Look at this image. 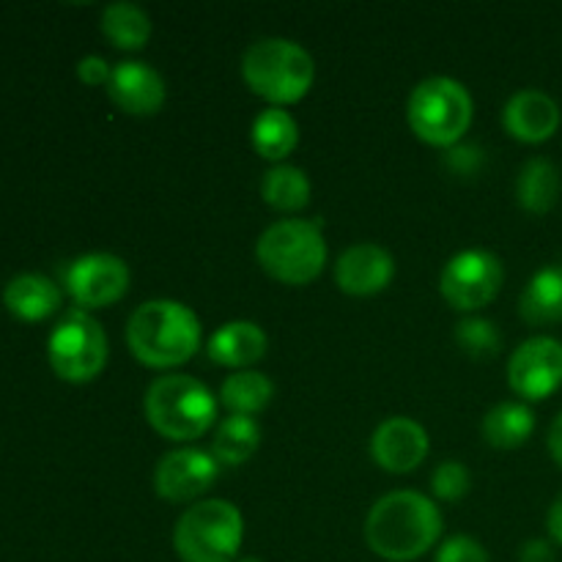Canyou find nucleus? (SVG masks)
<instances>
[{
	"mask_svg": "<svg viewBox=\"0 0 562 562\" xmlns=\"http://www.w3.org/2000/svg\"><path fill=\"white\" fill-rule=\"evenodd\" d=\"M442 536V510L420 492H390L368 510L366 543L390 562H412Z\"/></svg>",
	"mask_w": 562,
	"mask_h": 562,
	"instance_id": "1",
	"label": "nucleus"
},
{
	"mask_svg": "<svg viewBox=\"0 0 562 562\" xmlns=\"http://www.w3.org/2000/svg\"><path fill=\"white\" fill-rule=\"evenodd\" d=\"M201 318L176 300H151L135 307L126 322V344L137 362L157 371L179 368L201 349Z\"/></svg>",
	"mask_w": 562,
	"mask_h": 562,
	"instance_id": "2",
	"label": "nucleus"
},
{
	"mask_svg": "<svg viewBox=\"0 0 562 562\" xmlns=\"http://www.w3.org/2000/svg\"><path fill=\"white\" fill-rule=\"evenodd\" d=\"M143 412L159 437L170 442H192L217 423V398L195 376L165 373L148 384Z\"/></svg>",
	"mask_w": 562,
	"mask_h": 562,
	"instance_id": "3",
	"label": "nucleus"
},
{
	"mask_svg": "<svg viewBox=\"0 0 562 562\" xmlns=\"http://www.w3.org/2000/svg\"><path fill=\"white\" fill-rule=\"evenodd\" d=\"M241 77L256 97L272 108L296 104L316 80L313 55L291 38H258L241 55Z\"/></svg>",
	"mask_w": 562,
	"mask_h": 562,
	"instance_id": "4",
	"label": "nucleus"
},
{
	"mask_svg": "<svg viewBox=\"0 0 562 562\" xmlns=\"http://www.w3.org/2000/svg\"><path fill=\"white\" fill-rule=\"evenodd\" d=\"M256 258L278 283L307 285L324 272L327 239L313 220H280L258 236Z\"/></svg>",
	"mask_w": 562,
	"mask_h": 562,
	"instance_id": "5",
	"label": "nucleus"
},
{
	"mask_svg": "<svg viewBox=\"0 0 562 562\" xmlns=\"http://www.w3.org/2000/svg\"><path fill=\"white\" fill-rule=\"evenodd\" d=\"M241 541L245 516L228 499L190 505L173 530V547L181 562H236Z\"/></svg>",
	"mask_w": 562,
	"mask_h": 562,
	"instance_id": "6",
	"label": "nucleus"
},
{
	"mask_svg": "<svg viewBox=\"0 0 562 562\" xmlns=\"http://www.w3.org/2000/svg\"><path fill=\"white\" fill-rule=\"evenodd\" d=\"M409 130L437 148L459 146L472 124V97L453 77H428L417 82L406 102Z\"/></svg>",
	"mask_w": 562,
	"mask_h": 562,
	"instance_id": "7",
	"label": "nucleus"
},
{
	"mask_svg": "<svg viewBox=\"0 0 562 562\" xmlns=\"http://www.w3.org/2000/svg\"><path fill=\"white\" fill-rule=\"evenodd\" d=\"M47 357L53 371L66 382H91L108 366V335L86 311H69L49 335Z\"/></svg>",
	"mask_w": 562,
	"mask_h": 562,
	"instance_id": "8",
	"label": "nucleus"
},
{
	"mask_svg": "<svg viewBox=\"0 0 562 562\" xmlns=\"http://www.w3.org/2000/svg\"><path fill=\"white\" fill-rule=\"evenodd\" d=\"M503 283V261L494 252L470 247V250L456 252L445 263L442 278H439V291H442L445 302L450 307L461 313H475L497 300Z\"/></svg>",
	"mask_w": 562,
	"mask_h": 562,
	"instance_id": "9",
	"label": "nucleus"
},
{
	"mask_svg": "<svg viewBox=\"0 0 562 562\" xmlns=\"http://www.w3.org/2000/svg\"><path fill=\"white\" fill-rule=\"evenodd\" d=\"M64 283L80 311H97L124 300L132 272L124 258L113 252H86L69 263Z\"/></svg>",
	"mask_w": 562,
	"mask_h": 562,
	"instance_id": "10",
	"label": "nucleus"
},
{
	"mask_svg": "<svg viewBox=\"0 0 562 562\" xmlns=\"http://www.w3.org/2000/svg\"><path fill=\"white\" fill-rule=\"evenodd\" d=\"M508 384L525 401H543L562 384V344L549 335L525 340L508 360Z\"/></svg>",
	"mask_w": 562,
	"mask_h": 562,
	"instance_id": "11",
	"label": "nucleus"
},
{
	"mask_svg": "<svg viewBox=\"0 0 562 562\" xmlns=\"http://www.w3.org/2000/svg\"><path fill=\"white\" fill-rule=\"evenodd\" d=\"M220 477V461L212 450L179 448L165 453L154 467V488L168 503H192Z\"/></svg>",
	"mask_w": 562,
	"mask_h": 562,
	"instance_id": "12",
	"label": "nucleus"
},
{
	"mask_svg": "<svg viewBox=\"0 0 562 562\" xmlns=\"http://www.w3.org/2000/svg\"><path fill=\"white\" fill-rule=\"evenodd\" d=\"M371 456L384 472L406 475L428 456V434L412 417H387L371 437Z\"/></svg>",
	"mask_w": 562,
	"mask_h": 562,
	"instance_id": "13",
	"label": "nucleus"
},
{
	"mask_svg": "<svg viewBox=\"0 0 562 562\" xmlns=\"http://www.w3.org/2000/svg\"><path fill=\"white\" fill-rule=\"evenodd\" d=\"M395 278V258L373 241H360L340 252L335 263V283L349 296H373Z\"/></svg>",
	"mask_w": 562,
	"mask_h": 562,
	"instance_id": "14",
	"label": "nucleus"
},
{
	"mask_svg": "<svg viewBox=\"0 0 562 562\" xmlns=\"http://www.w3.org/2000/svg\"><path fill=\"white\" fill-rule=\"evenodd\" d=\"M108 93L115 108L130 115H157L162 110L165 80L151 64L146 60H121L113 66Z\"/></svg>",
	"mask_w": 562,
	"mask_h": 562,
	"instance_id": "15",
	"label": "nucleus"
},
{
	"mask_svg": "<svg viewBox=\"0 0 562 562\" xmlns=\"http://www.w3.org/2000/svg\"><path fill=\"white\" fill-rule=\"evenodd\" d=\"M560 104L538 88H521L508 99L503 124L510 137L521 143H543L560 130Z\"/></svg>",
	"mask_w": 562,
	"mask_h": 562,
	"instance_id": "16",
	"label": "nucleus"
},
{
	"mask_svg": "<svg viewBox=\"0 0 562 562\" xmlns=\"http://www.w3.org/2000/svg\"><path fill=\"white\" fill-rule=\"evenodd\" d=\"M269 349V338L256 322H228L209 338V360L217 366L250 371L258 360H263Z\"/></svg>",
	"mask_w": 562,
	"mask_h": 562,
	"instance_id": "17",
	"label": "nucleus"
},
{
	"mask_svg": "<svg viewBox=\"0 0 562 562\" xmlns=\"http://www.w3.org/2000/svg\"><path fill=\"white\" fill-rule=\"evenodd\" d=\"M3 305L22 322H42L60 307V289L44 274H16L5 283Z\"/></svg>",
	"mask_w": 562,
	"mask_h": 562,
	"instance_id": "18",
	"label": "nucleus"
},
{
	"mask_svg": "<svg viewBox=\"0 0 562 562\" xmlns=\"http://www.w3.org/2000/svg\"><path fill=\"white\" fill-rule=\"evenodd\" d=\"M519 313L532 327L562 322V263L538 269L521 291Z\"/></svg>",
	"mask_w": 562,
	"mask_h": 562,
	"instance_id": "19",
	"label": "nucleus"
},
{
	"mask_svg": "<svg viewBox=\"0 0 562 562\" xmlns=\"http://www.w3.org/2000/svg\"><path fill=\"white\" fill-rule=\"evenodd\" d=\"M483 439L497 450L521 448L536 431V412L525 401H503L483 417Z\"/></svg>",
	"mask_w": 562,
	"mask_h": 562,
	"instance_id": "20",
	"label": "nucleus"
},
{
	"mask_svg": "<svg viewBox=\"0 0 562 562\" xmlns=\"http://www.w3.org/2000/svg\"><path fill=\"white\" fill-rule=\"evenodd\" d=\"M560 170L552 159L532 157L521 165L516 179V201L525 212L547 214L552 212L560 198Z\"/></svg>",
	"mask_w": 562,
	"mask_h": 562,
	"instance_id": "21",
	"label": "nucleus"
},
{
	"mask_svg": "<svg viewBox=\"0 0 562 562\" xmlns=\"http://www.w3.org/2000/svg\"><path fill=\"white\" fill-rule=\"evenodd\" d=\"M250 137L252 148L263 159H272V162L280 165L300 146V124H296L294 115L285 108H267L252 121Z\"/></svg>",
	"mask_w": 562,
	"mask_h": 562,
	"instance_id": "22",
	"label": "nucleus"
},
{
	"mask_svg": "<svg viewBox=\"0 0 562 562\" xmlns=\"http://www.w3.org/2000/svg\"><path fill=\"white\" fill-rule=\"evenodd\" d=\"M258 448H261V426L256 417L228 415L220 420L212 439V456L220 461V467L245 464L256 456Z\"/></svg>",
	"mask_w": 562,
	"mask_h": 562,
	"instance_id": "23",
	"label": "nucleus"
},
{
	"mask_svg": "<svg viewBox=\"0 0 562 562\" xmlns=\"http://www.w3.org/2000/svg\"><path fill=\"white\" fill-rule=\"evenodd\" d=\"M274 398V384L267 373L261 371H236L220 387V404L231 415H258L267 409Z\"/></svg>",
	"mask_w": 562,
	"mask_h": 562,
	"instance_id": "24",
	"label": "nucleus"
},
{
	"mask_svg": "<svg viewBox=\"0 0 562 562\" xmlns=\"http://www.w3.org/2000/svg\"><path fill=\"white\" fill-rule=\"evenodd\" d=\"M311 179L296 165H272L261 179V198L278 212H300L311 203Z\"/></svg>",
	"mask_w": 562,
	"mask_h": 562,
	"instance_id": "25",
	"label": "nucleus"
},
{
	"mask_svg": "<svg viewBox=\"0 0 562 562\" xmlns=\"http://www.w3.org/2000/svg\"><path fill=\"white\" fill-rule=\"evenodd\" d=\"M151 16L137 3H110L102 9V33L119 49H143L151 38Z\"/></svg>",
	"mask_w": 562,
	"mask_h": 562,
	"instance_id": "26",
	"label": "nucleus"
},
{
	"mask_svg": "<svg viewBox=\"0 0 562 562\" xmlns=\"http://www.w3.org/2000/svg\"><path fill=\"white\" fill-rule=\"evenodd\" d=\"M456 344L461 346L464 355L475 357V360H488L503 346V335H499L497 324L488 318L467 316L456 324Z\"/></svg>",
	"mask_w": 562,
	"mask_h": 562,
	"instance_id": "27",
	"label": "nucleus"
},
{
	"mask_svg": "<svg viewBox=\"0 0 562 562\" xmlns=\"http://www.w3.org/2000/svg\"><path fill=\"white\" fill-rule=\"evenodd\" d=\"M472 486V475L467 470V464L461 461L448 459L434 470L431 475V492L434 497L442 499V503H459V499L467 497Z\"/></svg>",
	"mask_w": 562,
	"mask_h": 562,
	"instance_id": "28",
	"label": "nucleus"
},
{
	"mask_svg": "<svg viewBox=\"0 0 562 562\" xmlns=\"http://www.w3.org/2000/svg\"><path fill=\"white\" fill-rule=\"evenodd\" d=\"M434 562H492L486 547L470 536H453L439 547Z\"/></svg>",
	"mask_w": 562,
	"mask_h": 562,
	"instance_id": "29",
	"label": "nucleus"
},
{
	"mask_svg": "<svg viewBox=\"0 0 562 562\" xmlns=\"http://www.w3.org/2000/svg\"><path fill=\"white\" fill-rule=\"evenodd\" d=\"M445 162H448V168L453 170V173L472 176L477 173V168L483 165V151L477 146H464V143H459V146L448 148Z\"/></svg>",
	"mask_w": 562,
	"mask_h": 562,
	"instance_id": "30",
	"label": "nucleus"
},
{
	"mask_svg": "<svg viewBox=\"0 0 562 562\" xmlns=\"http://www.w3.org/2000/svg\"><path fill=\"white\" fill-rule=\"evenodd\" d=\"M110 75H113V66L102 58V55H86L77 64V77H80L86 86H108Z\"/></svg>",
	"mask_w": 562,
	"mask_h": 562,
	"instance_id": "31",
	"label": "nucleus"
},
{
	"mask_svg": "<svg viewBox=\"0 0 562 562\" xmlns=\"http://www.w3.org/2000/svg\"><path fill=\"white\" fill-rule=\"evenodd\" d=\"M519 562H554L552 543L543 538H532L519 549Z\"/></svg>",
	"mask_w": 562,
	"mask_h": 562,
	"instance_id": "32",
	"label": "nucleus"
},
{
	"mask_svg": "<svg viewBox=\"0 0 562 562\" xmlns=\"http://www.w3.org/2000/svg\"><path fill=\"white\" fill-rule=\"evenodd\" d=\"M547 527H549V536H552L554 543L562 547V492L554 497L552 508L547 514Z\"/></svg>",
	"mask_w": 562,
	"mask_h": 562,
	"instance_id": "33",
	"label": "nucleus"
},
{
	"mask_svg": "<svg viewBox=\"0 0 562 562\" xmlns=\"http://www.w3.org/2000/svg\"><path fill=\"white\" fill-rule=\"evenodd\" d=\"M547 445H549V453H552V459L562 467V412L558 417H554L552 428H549Z\"/></svg>",
	"mask_w": 562,
	"mask_h": 562,
	"instance_id": "34",
	"label": "nucleus"
},
{
	"mask_svg": "<svg viewBox=\"0 0 562 562\" xmlns=\"http://www.w3.org/2000/svg\"><path fill=\"white\" fill-rule=\"evenodd\" d=\"M236 562H263V560H258V558H239Z\"/></svg>",
	"mask_w": 562,
	"mask_h": 562,
	"instance_id": "35",
	"label": "nucleus"
}]
</instances>
